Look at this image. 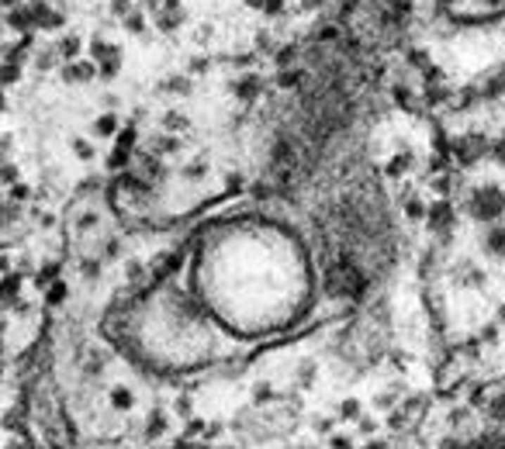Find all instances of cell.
<instances>
[{"mask_svg":"<svg viewBox=\"0 0 505 449\" xmlns=\"http://www.w3.org/2000/svg\"><path fill=\"white\" fill-rule=\"evenodd\" d=\"M488 418H492L495 425H505V387L488 401Z\"/></svg>","mask_w":505,"mask_h":449,"instance_id":"4","label":"cell"},{"mask_svg":"<svg viewBox=\"0 0 505 449\" xmlns=\"http://www.w3.org/2000/svg\"><path fill=\"white\" fill-rule=\"evenodd\" d=\"M471 449H505V429H485L471 439Z\"/></svg>","mask_w":505,"mask_h":449,"instance_id":"3","label":"cell"},{"mask_svg":"<svg viewBox=\"0 0 505 449\" xmlns=\"http://www.w3.org/2000/svg\"><path fill=\"white\" fill-rule=\"evenodd\" d=\"M481 249L492 256V259H505V221L495 225H485V235H481Z\"/></svg>","mask_w":505,"mask_h":449,"instance_id":"2","label":"cell"},{"mask_svg":"<svg viewBox=\"0 0 505 449\" xmlns=\"http://www.w3.org/2000/svg\"><path fill=\"white\" fill-rule=\"evenodd\" d=\"M488 152H492V160H495L499 166H505V135H499V138L492 142V149H488Z\"/></svg>","mask_w":505,"mask_h":449,"instance_id":"5","label":"cell"},{"mask_svg":"<svg viewBox=\"0 0 505 449\" xmlns=\"http://www.w3.org/2000/svg\"><path fill=\"white\" fill-rule=\"evenodd\" d=\"M443 449H471V439H467V443H461V439H447Z\"/></svg>","mask_w":505,"mask_h":449,"instance_id":"6","label":"cell"},{"mask_svg":"<svg viewBox=\"0 0 505 449\" xmlns=\"http://www.w3.org/2000/svg\"><path fill=\"white\" fill-rule=\"evenodd\" d=\"M467 214L478 225L505 221V187H499V183H478L467 194Z\"/></svg>","mask_w":505,"mask_h":449,"instance_id":"1","label":"cell"}]
</instances>
